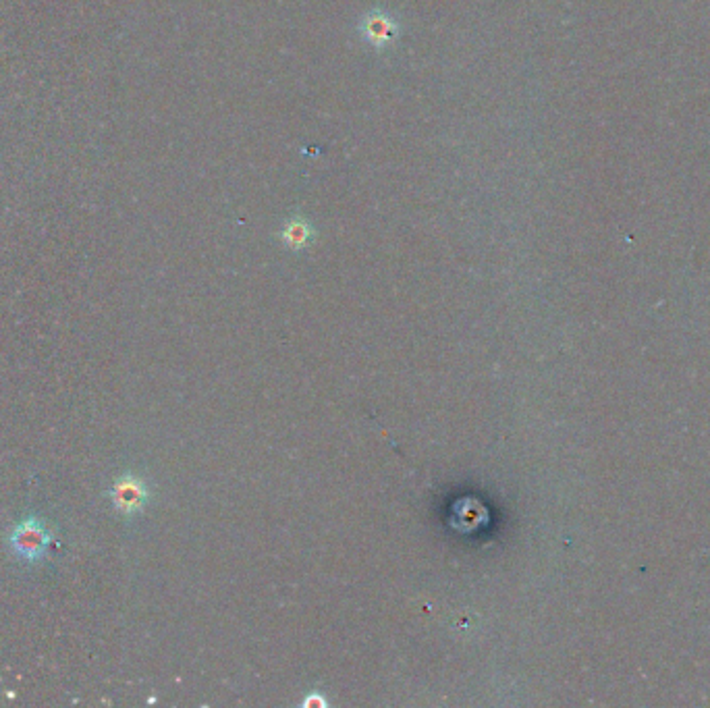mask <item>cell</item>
Masks as SVG:
<instances>
[{
  "instance_id": "1",
  "label": "cell",
  "mask_w": 710,
  "mask_h": 708,
  "mask_svg": "<svg viewBox=\"0 0 710 708\" xmlns=\"http://www.w3.org/2000/svg\"><path fill=\"white\" fill-rule=\"evenodd\" d=\"M50 540V530L36 517H27V520L13 528L9 536V547L17 557L25 561H36L46 553Z\"/></svg>"
},
{
  "instance_id": "2",
  "label": "cell",
  "mask_w": 710,
  "mask_h": 708,
  "mask_svg": "<svg viewBox=\"0 0 710 708\" xmlns=\"http://www.w3.org/2000/svg\"><path fill=\"white\" fill-rule=\"evenodd\" d=\"M108 497H111V503L117 513L138 515L140 511H144L150 499V490L144 478L135 474H125L113 484Z\"/></svg>"
},
{
  "instance_id": "3",
  "label": "cell",
  "mask_w": 710,
  "mask_h": 708,
  "mask_svg": "<svg viewBox=\"0 0 710 708\" xmlns=\"http://www.w3.org/2000/svg\"><path fill=\"white\" fill-rule=\"evenodd\" d=\"M358 32L376 50H385L399 38V23L385 11H372L362 17Z\"/></svg>"
},
{
  "instance_id": "4",
  "label": "cell",
  "mask_w": 710,
  "mask_h": 708,
  "mask_svg": "<svg viewBox=\"0 0 710 708\" xmlns=\"http://www.w3.org/2000/svg\"><path fill=\"white\" fill-rule=\"evenodd\" d=\"M279 237L285 243V248H289V250H304L316 239V231H314L310 221L302 219V216H295V219L285 223V227H283Z\"/></svg>"
},
{
  "instance_id": "5",
  "label": "cell",
  "mask_w": 710,
  "mask_h": 708,
  "mask_svg": "<svg viewBox=\"0 0 710 708\" xmlns=\"http://www.w3.org/2000/svg\"><path fill=\"white\" fill-rule=\"evenodd\" d=\"M304 706H326V700L322 698V696H318V694H314V696H310V698H306L304 700Z\"/></svg>"
}]
</instances>
